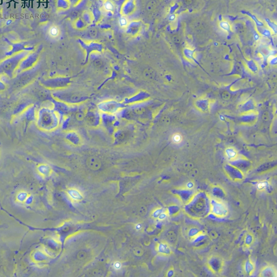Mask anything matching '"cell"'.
Segmentation results:
<instances>
[{
  "instance_id": "obj_1",
  "label": "cell",
  "mask_w": 277,
  "mask_h": 277,
  "mask_svg": "<svg viewBox=\"0 0 277 277\" xmlns=\"http://www.w3.org/2000/svg\"><path fill=\"white\" fill-rule=\"evenodd\" d=\"M48 254L43 249H36L31 254V259L35 264H41L46 261Z\"/></svg>"
},
{
  "instance_id": "obj_2",
  "label": "cell",
  "mask_w": 277,
  "mask_h": 277,
  "mask_svg": "<svg viewBox=\"0 0 277 277\" xmlns=\"http://www.w3.org/2000/svg\"><path fill=\"white\" fill-rule=\"evenodd\" d=\"M86 164L90 169L98 170L101 168L102 162L98 157L90 156L86 160Z\"/></svg>"
},
{
  "instance_id": "obj_3",
  "label": "cell",
  "mask_w": 277,
  "mask_h": 277,
  "mask_svg": "<svg viewBox=\"0 0 277 277\" xmlns=\"http://www.w3.org/2000/svg\"><path fill=\"white\" fill-rule=\"evenodd\" d=\"M195 105L201 111L206 112L208 110L209 102L207 99H199L196 102Z\"/></svg>"
},
{
  "instance_id": "obj_4",
  "label": "cell",
  "mask_w": 277,
  "mask_h": 277,
  "mask_svg": "<svg viewBox=\"0 0 277 277\" xmlns=\"http://www.w3.org/2000/svg\"><path fill=\"white\" fill-rule=\"evenodd\" d=\"M143 75L147 80H153L156 78V73L153 69L151 68H148L144 70L143 72Z\"/></svg>"
},
{
  "instance_id": "obj_5",
  "label": "cell",
  "mask_w": 277,
  "mask_h": 277,
  "mask_svg": "<svg viewBox=\"0 0 277 277\" xmlns=\"http://www.w3.org/2000/svg\"><path fill=\"white\" fill-rule=\"evenodd\" d=\"M254 108V103L253 102L252 100H249L242 105L240 108V110L242 112H246V111L252 110Z\"/></svg>"
},
{
  "instance_id": "obj_6",
  "label": "cell",
  "mask_w": 277,
  "mask_h": 277,
  "mask_svg": "<svg viewBox=\"0 0 277 277\" xmlns=\"http://www.w3.org/2000/svg\"><path fill=\"white\" fill-rule=\"evenodd\" d=\"M48 35L52 38H56L59 37L60 35V30L58 26H52L49 28L48 30Z\"/></svg>"
},
{
  "instance_id": "obj_7",
  "label": "cell",
  "mask_w": 277,
  "mask_h": 277,
  "mask_svg": "<svg viewBox=\"0 0 277 277\" xmlns=\"http://www.w3.org/2000/svg\"><path fill=\"white\" fill-rule=\"evenodd\" d=\"M86 120V123L89 125H93L96 123V117L92 112H89L86 114L84 118Z\"/></svg>"
},
{
  "instance_id": "obj_8",
  "label": "cell",
  "mask_w": 277,
  "mask_h": 277,
  "mask_svg": "<svg viewBox=\"0 0 277 277\" xmlns=\"http://www.w3.org/2000/svg\"><path fill=\"white\" fill-rule=\"evenodd\" d=\"M243 73V69L239 63H236L234 65V69L233 70L232 74H238L241 75Z\"/></svg>"
},
{
  "instance_id": "obj_9",
  "label": "cell",
  "mask_w": 277,
  "mask_h": 277,
  "mask_svg": "<svg viewBox=\"0 0 277 277\" xmlns=\"http://www.w3.org/2000/svg\"><path fill=\"white\" fill-rule=\"evenodd\" d=\"M104 8L108 12H111L114 10V6L111 2L106 1L104 4Z\"/></svg>"
},
{
  "instance_id": "obj_10",
  "label": "cell",
  "mask_w": 277,
  "mask_h": 277,
  "mask_svg": "<svg viewBox=\"0 0 277 277\" xmlns=\"http://www.w3.org/2000/svg\"><path fill=\"white\" fill-rule=\"evenodd\" d=\"M231 97H232L231 93L229 91H227V90L224 91L221 93L222 99H224V100H226V101L229 100L231 98Z\"/></svg>"
},
{
  "instance_id": "obj_11",
  "label": "cell",
  "mask_w": 277,
  "mask_h": 277,
  "mask_svg": "<svg viewBox=\"0 0 277 277\" xmlns=\"http://www.w3.org/2000/svg\"><path fill=\"white\" fill-rule=\"evenodd\" d=\"M235 30L239 34H243L245 31V27L242 23H237L235 26Z\"/></svg>"
},
{
  "instance_id": "obj_12",
  "label": "cell",
  "mask_w": 277,
  "mask_h": 277,
  "mask_svg": "<svg viewBox=\"0 0 277 277\" xmlns=\"http://www.w3.org/2000/svg\"><path fill=\"white\" fill-rule=\"evenodd\" d=\"M262 119L265 122H268L271 118V114L267 111H264L262 114Z\"/></svg>"
},
{
  "instance_id": "obj_13",
  "label": "cell",
  "mask_w": 277,
  "mask_h": 277,
  "mask_svg": "<svg viewBox=\"0 0 277 277\" xmlns=\"http://www.w3.org/2000/svg\"><path fill=\"white\" fill-rule=\"evenodd\" d=\"M117 139L118 141H123L124 139L126 137V133L124 131H120L117 133Z\"/></svg>"
},
{
  "instance_id": "obj_14",
  "label": "cell",
  "mask_w": 277,
  "mask_h": 277,
  "mask_svg": "<svg viewBox=\"0 0 277 277\" xmlns=\"http://www.w3.org/2000/svg\"><path fill=\"white\" fill-rule=\"evenodd\" d=\"M145 111V109L143 107H138V108H136L133 111V112L136 114L141 115L144 113Z\"/></svg>"
},
{
  "instance_id": "obj_15",
  "label": "cell",
  "mask_w": 277,
  "mask_h": 277,
  "mask_svg": "<svg viewBox=\"0 0 277 277\" xmlns=\"http://www.w3.org/2000/svg\"><path fill=\"white\" fill-rule=\"evenodd\" d=\"M166 237L170 242H173L176 240V235L173 232H168V233L166 235Z\"/></svg>"
},
{
  "instance_id": "obj_16",
  "label": "cell",
  "mask_w": 277,
  "mask_h": 277,
  "mask_svg": "<svg viewBox=\"0 0 277 277\" xmlns=\"http://www.w3.org/2000/svg\"><path fill=\"white\" fill-rule=\"evenodd\" d=\"M133 252L135 254L136 256H142L143 255V251L142 248H141L140 247H136L133 249Z\"/></svg>"
},
{
  "instance_id": "obj_17",
  "label": "cell",
  "mask_w": 277,
  "mask_h": 277,
  "mask_svg": "<svg viewBox=\"0 0 277 277\" xmlns=\"http://www.w3.org/2000/svg\"><path fill=\"white\" fill-rule=\"evenodd\" d=\"M85 116L81 112H78L75 114V118H77V120L79 121H82L84 120L85 118Z\"/></svg>"
},
{
  "instance_id": "obj_18",
  "label": "cell",
  "mask_w": 277,
  "mask_h": 277,
  "mask_svg": "<svg viewBox=\"0 0 277 277\" xmlns=\"http://www.w3.org/2000/svg\"><path fill=\"white\" fill-rule=\"evenodd\" d=\"M128 20L125 18H122L119 20V25L121 27H126L128 24Z\"/></svg>"
},
{
  "instance_id": "obj_19",
  "label": "cell",
  "mask_w": 277,
  "mask_h": 277,
  "mask_svg": "<svg viewBox=\"0 0 277 277\" xmlns=\"http://www.w3.org/2000/svg\"><path fill=\"white\" fill-rule=\"evenodd\" d=\"M94 65L96 67L101 68L103 66V62L100 59H97L94 62Z\"/></svg>"
},
{
  "instance_id": "obj_20",
  "label": "cell",
  "mask_w": 277,
  "mask_h": 277,
  "mask_svg": "<svg viewBox=\"0 0 277 277\" xmlns=\"http://www.w3.org/2000/svg\"><path fill=\"white\" fill-rule=\"evenodd\" d=\"M172 40L176 43H179L181 41V38L179 35L175 34L172 37Z\"/></svg>"
},
{
  "instance_id": "obj_21",
  "label": "cell",
  "mask_w": 277,
  "mask_h": 277,
  "mask_svg": "<svg viewBox=\"0 0 277 277\" xmlns=\"http://www.w3.org/2000/svg\"><path fill=\"white\" fill-rule=\"evenodd\" d=\"M86 256V253L84 252V251H81V252H79V253L78 254V255H77V256H78V259H80V260H83V259H84L85 258Z\"/></svg>"
},
{
  "instance_id": "obj_22",
  "label": "cell",
  "mask_w": 277,
  "mask_h": 277,
  "mask_svg": "<svg viewBox=\"0 0 277 277\" xmlns=\"http://www.w3.org/2000/svg\"><path fill=\"white\" fill-rule=\"evenodd\" d=\"M162 122H163L164 123H169L170 122V118L168 117H163V118L162 119Z\"/></svg>"
},
{
  "instance_id": "obj_23",
  "label": "cell",
  "mask_w": 277,
  "mask_h": 277,
  "mask_svg": "<svg viewBox=\"0 0 277 277\" xmlns=\"http://www.w3.org/2000/svg\"><path fill=\"white\" fill-rule=\"evenodd\" d=\"M194 0H184V3L186 6H191L193 3Z\"/></svg>"
},
{
  "instance_id": "obj_24",
  "label": "cell",
  "mask_w": 277,
  "mask_h": 277,
  "mask_svg": "<svg viewBox=\"0 0 277 277\" xmlns=\"http://www.w3.org/2000/svg\"><path fill=\"white\" fill-rule=\"evenodd\" d=\"M155 3L153 2H151V3L149 4V6H148V10H152L154 7H155Z\"/></svg>"
},
{
  "instance_id": "obj_25",
  "label": "cell",
  "mask_w": 277,
  "mask_h": 277,
  "mask_svg": "<svg viewBox=\"0 0 277 277\" xmlns=\"http://www.w3.org/2000/svg\"><path fill=\"white\" fill-rule=\"evenodd\" d=\"M262 53L263 54V55H264L265 56H267L268 54V53H269L267 49H266V48L262 49Z\"/></svg>"
},
{
  "instance_id": "obj_26",
  "label": "cell",
  "mask_w": 277,
  "mask_h": 277,
  "mask_svg": "<svg viewBox=\"0 0 277 277\" xmlns=\"http://www.w3.org/2000/svg\"><path fill=\"white\" fill-rule=\"evenodd\" d=\"M228 142H229V143H233V144H234V143H235V142H236V141H235V139L230 138L229 139V141H228Z\"/></svg>"
},
{
  "instance_id": "obj_27",
  "label": "cell",
  "mask_w": 277,
  "mask_h": 277,
  "mask_svg": "<svg viewBox=\"0 0 277 277\" xmlns=\"http://www.w3.org/2000/svg\"><path fill=\"white\" fill-rule=\"evenodd\" d=\"M114 1H120V0H114Z\"/></svg>"
}]
</instances>
